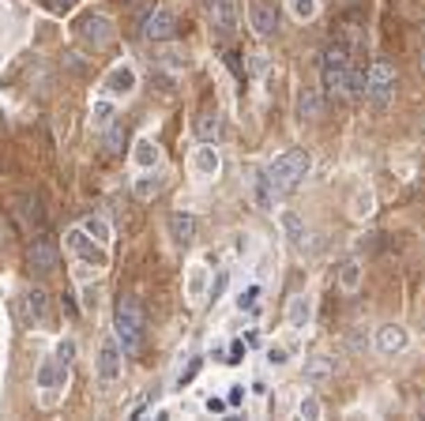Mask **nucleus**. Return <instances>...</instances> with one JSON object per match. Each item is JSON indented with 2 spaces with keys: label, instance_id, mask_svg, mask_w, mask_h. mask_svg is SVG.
Segmentation results:
<instances>
[{
  "label": "nucleus",
  "instance_id": "1",
  "mask_svg": "<svg viewBox=\"0 0 425 421\" xmlns=\"http://www.w3.org/2000/svg\"><path fill=\"white\" fill-rule=\"evenodd\" d=\"M309 166H312L309 151L294 147V151L271 158V162L264 166V173H267V181H271L275 196H279V200H286V196H294V192L301 189V181H305V173H309Z\"/></svg>",
  "mask_w": 425,
  "mask_h": 421
},
{
  "label": "nucleus",
  "instance_id": "2",
  "mask_svg": "<svg viewBox=\"0 0 425 421\" xmlns=\"http://www.w3.org/2000/svg\"><path fill=\"white\" fill-rule=\"evenodd\" d=\"M113 335H117V342H121L125 354H136V350H140V339H143V312H140V301H136V297H121V301H117Z\"/></svg>",
  "mask_w": 425,
  "mask_h": 421
},
{
  "label": "nucleus",
  "instance_id": "3",
  "mask_svg": "<svg viewBox=\"0 0 425 421\" xmlns=\"http://www.w3.org/2000/svg\"><path fill=\"white\" fill-rule=\"evenodd\" d=\"M350 68H354V64H350L346 45H343V42L328 45V49H324V61H320V79H324V87L331 90V95H343V90H346Z\"/></svg>",
  "mask_w": 425,
  "mask_h": 421
},
{
  "label": "nucleus",
  "instance_id": "4",
  "mask_svg": "<svg viewBox=\"0 0 425 421\" xmlns=\"http://www.w3.org/2000/svg\"><path fill=\"white\" fill-rule=\"evenodd\" d=\"M95 372H98V388H113L117 380H121L125 372V350L121 342H117V335H106L98 346V358H95Z\"/></svg>",
  "mask_w": 425,
  "mask_h": 421
},
{
  "label": "nucleus",
  "instance_id": "5",
  "mask_svg": "<svg viewBox=\"0 0 425 421\" xmlns=\"http://www.w3.org/2000/svg\"><path fill=\"white\" fill-rule=\"evenodd\" d=\"M392 95H395V72H392V64L376 61L373 68H369V79H365V98L373 102L376 109H384L387 102H392Z\"/></svg>",
  "mask_w": 425,
  "mask_h": 421
},
{
  "label": "nucleus",
  "instance_id": "6",
  "mask_svg": "<svg viewBox=\"0 0 425 421\" xmlns=\"http://www.w3.org/2000/svg\"><path fill=\"white\" fill-rule=\"evenodd\" d=\"M76 34H79V38L87 42V45L102 49V45L113 42V23H109L102 12H90V15H83V19L76 23Z\"/></svg>",
  "mask_w": 425,
  "mask_h": 421
},
{
  "label": "nucleus",
  "instance_id": "7",
  "mask_svg": "<svg viewBox=\"0 0 425 421\" xmlns=\"http://www.w3.org/2000/svg\"><path fill=\"white\" fill-rule=\"evenodd\" d=\"M68 248L76 252L79 260H87V264H95V267H106V264H109V256H106V245H102V241H95V237H90V233L83 230V226L68 233Z\"/></svg>",
  "mask_w": 425,
  "mask_h": 421
},
{
  "label": "nucleus",
  "instance_id": "8",
  "mask_svg": "<svg viewBox=\"0 0 425 421\" xmlns=\"http://www.w3.org/2000/svg\"><path fill=\"white\" fill-rule=\"evenodd\" d=\"M173 34H177V15H173L170 8H154V12L143 19V38H151V42H170Z\"/></svg>",
  "mask_w": 425,
  "mask_h": 421
},
{
  "label": "nucleus",
  "instance_id": "9",
  "mask_svg": "<svg viewBox=\"0 0 425 421\" xmlns=\"http://www.w3.org/2000/svg\"><path fill=\"white\" fill-rule=\"evenodd\" d=\"M248 19H252V31L267 38V34H275V26H279V8H275V0H252L248 4Z\"/></svg>",
  "mask_w": 425,
  "mask_h": 421
},
{
  "label": "nucleus",
  "instance_id": "10",
  "mask_svg": "<svg viewBox=\"0 0 425 421\" xmlns=\"http://www.w3.org/2000/svg\"><path fill=\"white\" fill-rule=\"evenodd\" d=\"M45 305H49V297H45V289H42V286L26 289L23 301H19V316H23V324H26V327H38V324L45 320Z\"/></svg>",
  "mask_w": 425,
  "mask_h": 421
},
{
  "label": "nucleus",
  "instance_id": "11",
  "mask_svg": "<svg viewBox=\"0 0 425 421\" xmlns=\"http://www.w3.org/2000/svg\"><path fill=\"white\" fill-rule=\"evenodd\" d=\"M170 237H173V245L189 248L192 241H196V214L173 211V214H170Z\"/></svg>",
  "mask_w": 425,
  "mask_h": 421
},
{
  "label": "nucleus",
  "instance_id": "12",
  "mask_svg": "<svg viewBox=\"0 0 425 421\" xmlns=\"http://www.w3.org/2000/svg\"><path fill=\"white\" fill-rule=\"evenodd\" d=\"M26 260H31L34 271H53L57 267V245H53L49 237H34L31 252H26Z\"/></svg>",
  "mask_w": 425,
  "mask_h": 421
},
{
  "label": "nucleus",
  "instance_id": "13",
  "mask_svg": "<svg viewBox=\"0 0 425 421\" xmlns=\"http://www.w3.org/2000/svg\"><path fill=\"white\" fill-rule=\"evenodd\" d=\"M376 350H380V354H399V350H406V327L384 324L380 331H376Z\"/></svg>",
  "mask_w": 425,
  "mask_h": 421
},
{
  "label": "nucleus",
  "instance_id": "14",
  "mask_svg": "<svg viewBox=\"0 0 425 421\" xmlns=\"http://www.w3.org/2000/svg\"><path fill=\"white\" fill-rule=\"evenodd\" d=\"M207 15H211L218 34H234L237 15H234V8H230V0H207Z\"/></svg>",
  "mask_w": 425,
  "mask_h": 421
},
{
  "label": "nucleus",
  "instance_id": "15",
  "mask_svg": "<svg viewBox=\"0 0 425 421\" xmlns=\"http://www.w3.org/2000/svg\"><path fill=\"white\" fill-rule=\"evenodd\" d=\"M218 132H223V117H218V109H203V113L196 117V136L203 139V143H215Z\"/></svg>",
  "mask_w": 425,
  "mask_h": 421
},
{
  "label": "nucleus",
  "instance_id": "16",
  "mask_svg": "<svg viewBox=\"0 0 425 421\" xmlns=\"http://www.w3.org/2000/svg\"><path fill=\"white\" fill-rule=\"evenodd\" d=\"M252 200H256V207H260V211H271V207H275V200H279V196H275V189H271V181H267V173H264V170L256 173V181H252Z\"/></svg>",
  "mask_w": 425,
  "mask_h": 421
},
{
  "label": "nucleus",
  "instance_id": "17",
  "mask_svg": "<svg viewBox=\"0 0 425 421\" xmlns=\"http://www.w3.org/2000/svg\"><path fill=\"white\" fill-rule=\"evenodd\" d=\"M132 87H136V72L132 68H113L106 76V90H109V95H128Z\"/></svg>",
  "mask_w": 425,
  "mask_h": 421
},
{
  "label": "nucleus",
  "instance_id": "18",
  "mask_svg": "<svg viewBox=\"0 0 425 421\" xmlns=\"http://www.w3.org/2000/svg\"><path fill=\"white\" fill-rule=\"evenodd\" d=\"M309 312H312V308H309V297H305V294H298V297H294V301H290V308H286V320H290V327H294V331H301V327L309 324Z\"/></svg>",
  "mask_w": 425,
  "mask_h": 421
},
{
  "label": "nucleus",
  "instance_id": "19",
  "mask_svg": "<svg viewBox=\"0 0 425 421\" xmlns=\"http://www.w3.org/2000/svg\"><path fill=\"white\" fill-rule=\"evenodd\" d=\"M328 376H331V358L316 354V358L305 361V380H309V383H320V380H328Z\"/></svg>",
  "mask_w": 425,
  "mask_h": 421
},
{
  "label": "nucleus",
  "instance_id": "20",
  "mask_svg": "<svg viewBox=\"0 0 425 421\" xmlns=\"http://www.w3.org/2000/svg\"><path fill=\"white\" fill-rule=\"evenodd\" d=\"M298 117L301 120L320 117V98H316V90H312V87H305L301 95H298Z\"/></svg>",
  "mask_w": 425,
  "mask_h": 421
},
{
  "label": "nucleus",
  "instance_id": "21",
  "mask_svg": "<svg viewBox=\"0 0 425 421\" xmlns=\"http://www.w3.org/2000/svg\"><path fill=\"white\" fill-rule=\"evenodd\" d=\"M136 166H140V170H154V166H159V147H154L151 139H140V143H136Z\"/></svg>",
  "mask_w": 425,
  "mask_h": 421
},
{
  "label": "nucleus",
  "instance_id": "22",
  "mask_svg": "<svg viewBox=\"0 0 425 421\" xmlns=\"http://www.w3.org/2000/svg\"><path fill=\"white\" fill-rule=\"evenodd\" d=\"M53 361H57L61 376L68 380V369H72V361H76V342H72V339H64V342L57 346V354H53Z\"/></svg>",
  "mask_w": 425,
  "mask_h": 421
},
{
  "label": "nucleus",
  "instance_id": "23",
  "mask_svg": "<svg viewBox=\"0 0 425 421\" xmlns=\"http://www.w3.org/2000/svg\"><path fill=\"white\" fill-rule=\"evenodd\" d=\"M83 230H87L95 241H102V245H109V241H113V230H109L106 219H87V222H83Z\"/></svg>",
  "mask_w": 425,
  "mask_h": 421
},
{
  "label": "nucleus",
  "instance_id": "24",
  "mask_svg": "<svg viewBox=\"0 0 425 421\" xmlns=\"http://www.w3.org/2000/svg\"><path fill=\"white\" fill-rule=\"evenodd\" d=\"M282 226H286V233H290V245H294V248H301V245H305V241H301V237H305V226H301L298 214L286 211V214H282Z\"/></svg>",
  "mask_w": 425,
  "mask_h": 421
},
{
  "label": "nucleus",
  "instance_id": "25",
  "mask_svg": "<svg viewBox=\"0 0 425 421\" xmlns=\"http://www.w3.org/2000/svg\"><path fill=\"white\" fill-rule=\"evenodd\" d=\"M90 120H95V128L102 132V128L113 125V102H95V109H90Z\"/></svg>",
  "mask_w": 425,
  "mask_h": 421
},
{
  "label": "nucleus",
  "instance_id": "26",
  "mask_svg": "<svg viewBox=\"0 0 425 421\" xmlns=\"http://www.w3.org/2000/svg\"><path fill=\"white\" fill-rule=\"evenodd\" d=\"M196 170L203 177H211L218 170V154H215V147H200V154H196Z\"/></svg>",
  "mask_w": 425,
  "mask_h": 421
},
{
  "label": "nucleus",
  "instance_id": "27",
  "mask_svg": "<svg viewBox=\"0 0 425 421\" xmlns=\"http://www.w3.org/2000/svg\"><path fill=\"white\" fill-rule=\"evenodd\" d=\"M339 283H343V289H358V283H362V264H358V260H346Z\"/></svg>",
  "mask_w": 425,
  "mask_h": 421
},
{
  "label": "nucleus",
  "instance_id": "28",
  "mask_svg": "<svg viewBox=\"0 0 425 421\" xmlns=\"http://www.w3.org/2000/svg\"><path fill=\"white\" fill-rule=\"evenodd\" d=\"M159 192V181H154L151 173H143V177H136V196L140 200H151V196Z\"/></svg>",
  "mask_w": 425,
  "mask_h": 421
},
{
  "label": "nucleus",
  "instance_id": "29",
  "mask_svg": "<svg viewBox=\"0 0 425 421\" xmlns=\"http://www.w3.org/2000/svg\"><path fill=\"white\" fill-rule=\"evenodd\" d=\"M290 8H294L298 19H312V15H316V0H290Z\"/></svg>",
  "mask_w": 425,
  "mask_h": 421
},
{
  "label": "nucleus",
  "instance_id": "30",
  "mask_svg": "<svg viewBox=\"0 0 425 421\" xmlns=\"http://www.w3.org/2000/svg\"><path fill=\"white\" fill-rule=\"evenodd\" d=\"M298 414H301V418H309V421H312V418H320V402L312 399V395H309V399H301Z\"/></svg>",
  "mask_w": 425,
  "mask_h": 421
},
{
  "label": "nucleus",
  "instance_id": "31",
  "mask_svg": "<svg viewBox=\"0 0 425 421\" xmlns=\"http://www.w3.org/2000/svg\"><path fill=\"white\" fill-rule=\"evenodd\" d=\"M256 297H260V286H248L245 294L237 297V308H241V312H245V308H252V305H256Z\"/></svg>",
  "mask_w": 425,
  "mask_h": 421
},
{
  "label": "nucleus",
  "instance_id": "32",
  "mask_svg": "<svg viewBox=\"0 0 425 421\" xmlns=\"http://www.w3.org/2000/svg\"><path fill=\"white\" fill-rule=\"evenodd\" d=\"M267 361H271L275 369H282V365L290 361V358H286V350H282V346H271V350H267Z\"/></svg>",
  "mask_w": 425,
  "mask_h": 421
},
{
  "label": "nucleus",
  "instance_id": "33",
  "mask_svg": "<svg viewBox=\"0 0 425 421\" xmlns=\"http://www.w3.org/2000/svg\"><path fill=\"white\" fill-rule=\"evenodd\" d=\"M226 283H230V275H226V271H218V278H215V283H211V297H215V301H218V297H223Z\"/></svg>",
  "mask_w": 425,
  "mask_h": 421
},
{
  "label": "nucleus",
  "instance_id": "34",
  "mask_svg": "<svg viewBox=\"0 0 425 421\" xmlns=\"http://www.w3.org/2000/svg\"><path fill=\"white\" fill-rule=\"evenodd\" d=\"M72 4H76V0H45V8H49V12H68Z\"/></svg>",
  "mask_w": 425,
  "mask_h": 421
},
{
  "label": "nucleus",
  "instance_id": "35",
  "mask_svg": "<svg viewBox=\"0 0 425 421\" xmlns=\"http://www.w3.org/2000/svg\"><path fill=\"white\" fill-rule=\"evenodd\" d=\"M373 211V196H358V207H354V214H369Z\"/></svg>",
  "mask_w": 425,
  "mask_h": 421
},
{
  "label": "nucleus",
  "instance_id": "36",
  "mask_svg": "<svg viewBox=\"0 0 425 421\" xmlns=\"http://www.w3.org/2000/svg\"><path fill=\"white\" fill-rule=\"evenodd\" d=\"M241 354H245V342H234V346H230V365H237V361H241Z\"/></svg>",
  "mask_w": 425,
  "mask_h": 421
},
{
  "label": "nucleus",
  "instance_id": "37",
  "mask_svg": "<svg viewBox=\"0 0 425 421\" xmlns=\"http://www.w3.org/2000/svg\"><path fill=\"white\" fill-rule=\"evenodd\" d=\"M203 294V271H192V297Z\"/></svg>",
  "mask_w": 425,
  "mask_h": 421
},
{
  "label": "nucleus",
  "instance_id": "38",
  "mask_svg": "<svg viewBox=\"0 0 425 421\" xmlns=\"http://www.w3.org/2000/svg\"><path fill=\"white\" fill-rule=\"evenodd\" d=\"M207 410H211V414H223L226 402H223V399H207Z\"/></svg>",
  "mask_w": 425,
  "mask_h": 421
},
{
  "label": "nucleus",
  "instance_id": "39",
  "mask_svg": "<svg viewBox=\"0 0 425 421\" xmlns=\"http://www.w3.org/2000/svg\"><path fill=\"white\" fill-rule=\"evenodd\" d=\"M196 369H200V361H192V365H189V369H184V372H181V383H189L192 376H196Z\"/></svg>",
  "mask_w": 425,
  "mask_h": 421
},
{
  "label": "nucleus",
  "instance_id": "40",
  "mask_svg": "<svg viewBox=\"0 0 425 421\" xmlns=\"http://www.w3.org/2000/svg\"><path fill=\"white\" fill-rule=\"evenodd\" d=\"M241 395H245V391H241V388H234V391H230V399H226V402H230V406H237V402H241Z\"/></svg>",
  "mask_w": 425,
  "mask_h": 421
}]
</instances>
